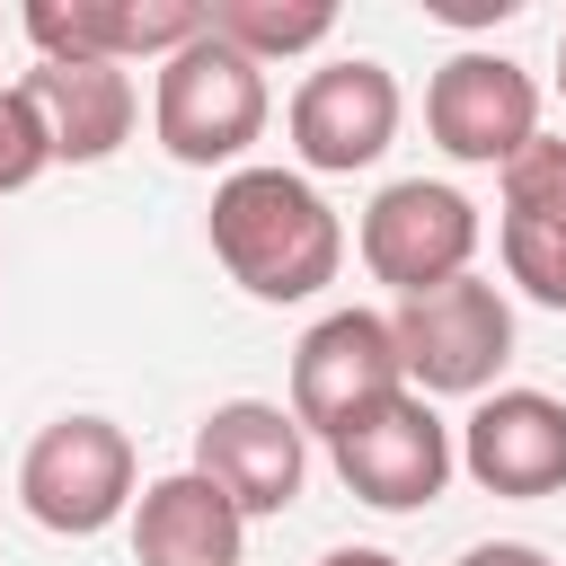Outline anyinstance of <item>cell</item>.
<instances>
[{
    "label": "cell",
    "instance_id": "9a60e30c",
    "mask_svg": "<svg viewBox=\"0 0 566 566\" xmlns=\"http://www.w3.org/2000/svg\"><path fill=\"white\" fill-rule=\"evenodd\" d=\"M239 557H248V513L203 469H168L133 495V566H239Z\"/></svg>",
    "mask_w": 566,
    "mask_h": 566
},
{
    "label": "cell",
    "instance_id": "52a82bcc",
    "mask_svg": "<svg viewBox=\"0 0 566 566\" xmlns=\"http://www.w3.org/2000/svg\"><path fill=\"white\" fill-rule=\"evenodd\" d=\"M354 248H363V265L398 301H416V292L469 274V256H478V203L460 186H442V177H398V186H380L363 203V239Z\"/></svg>",
    "mask_w": 566,
    "mask_h": 566
},
{
    "label": "cell",
    "instance_id": "2e32d148",
    "mask_svg": "<svg viewBox=\"0 0 566 566\" xmlns=\"http://www.w3.org/2000/svg\"><path fill=\"white\" fill-rule=\"evenodd\" d=\"M203 27L239 44L248 62H283V53H318L336 35V9L327 0H203Z\"/></svg>",
    "mask_w": 566,
    "mask_h": 566
},
{
    "label": "cell",
    "instance_id": "7a4b0ae2",
    "mask_svg": "<svg viewBox=\"0 0 566 566\" xmlns=\"http://www.w3.org/2000/svg\"><path fill=\"white\" fill-rule=\"evenodd\" d=\"M265 124H274L265 62H248V53L221 44L212 27L159 62L150 133H159V150H168L177 168H248V150L265 142Z\"/></svg>",
    "mask_w": 566,
    "mask_h": 566
},
{
    "label": "cell",
    "instance_id": "3957f363",
    "mask_svg": "<svg viewBox=\"0 0 566 566\" xmlns=\"http://www.w3.org/2000/svg\"><path fill=\"white\" fill-rule=\"evenodd\" d=\"M389 336H398V363H407L416 398H486L495 371L513 363V301L486 274H460V283H433V292L398 301Z\"/></svg>",
    "mask_w": 566,
    "mask_h": 566
},
{
    "label": "cell",
    "instance_id": "277c9868",
    "mask_svg": "<svg viewBox=\"0 0 566 566\" xmlns=\"http://www.w3.org/2000/svg\"><path fill=\"white\" fill-rule=\"evenodd\" d=\"M18 504L53 539H97L133 504V433L115 416H53L18 460Z\"/></svg>",
    "mask_w": 566,
    "mask_h": 566
},
{
    "label": "cell",
    "instance_id": "4fadbf2b",
    "mask_svg": "<svg viewBox=\"0 0 566 566\" xmlns=\"http://www.w3.org/2000/svg\"><path fill=\"white\" fill-rule=\"evenodd\" d=\"M495 177H504V212H495L504 274H513L531 301L566 310V142L539 133V142H531L513 168H495Z\"/></svg>",
    "mask_w": 566,
    "mask_h": 566
},
{
    "label": "cell",
    "instance_id": "44dd1931",
    "mask_svg": "<svg viewBox=\"0 0 566 566\" xmlns=\"http://www.w3.org/2000/svg\"><path fill=\"white\" fill-rule=\"evenodd\" d=\"M557 97H566V35H557Z\"/></svg>",
    "mask_w": 566,
    "mask_h": 566
},
{
    "label": "cell",
    "instance_id": "8992f818",
    "mask_svg": "<svg viewBox=\"0 0 566 566\" xmlns=\"http://www.w3.org/2000/svg\"><path fill=\"white\" fill-rule=\"evenodd\" d=\"M327 460H336V478H345L371 513H424V504L451 486V469H460V433L433 416V398L398 389V398H380L371 416H354V424L327 442Z\"/></svg>",
    "mask_w": 566,
    "mask_h": 566
},
{
    "label": "cell",
    "instance_id": "7c38bea8",
    "mask_svg": "<svg viewBox=\"0 0 566 566\" xmlns=\"http://www.w3.org/2000/svg\"><path fill=\"white\" fill-rule=\"evenodd\" d=\"M460 469L486 495H557L566 486V398L548 389H486L460 424Z\"/></svg>",
    "mask_w": 566,
    "mask_h": 566
},
{
    "label": "cell",
    "instance_id": "d6986e66",
    "mask_svg": "<svg viewBox=\"0 0 566 566\" xmlns=\"http://www.w3.org/2000/svg\"><path fill=\"white\" fill-rule=\"evenodd\" d=\"M460 566H557V557L531 539H478V548H460Z\"/></svg>",
    "mask_w": 566,
    "mask_h": 566
},
{
    "label": "cell",
    "instance_id": "ba28073f",
    "mask_svg": "<svg viewBox=\"0 0 566 566\" xmlns=\"http://www.w3.org/2000/svg\"><path fill=\"white\" fill-rule=\"evenodd\" d=\"M398 389H407V363H398V336L380 310H327L292 345V416L318 442H336L354 416H371Z\"/></svg>",
    "mask_w": 566,
    "mask_h": 566
},
{
    "label": "cell",
    "instance_id": "e0dca14e",
    "mask_svg": "<svg viewBox=\"0 0 566 566\" xmlns=\"http://www.w3.org/2000/svg\"><path fill=\"white\" fill-rule=\"evenodd\" d=\"M44 168H53L44 115H35V106H27V88L9 80V88H0V195H27Z\"/></svg>",
    "mask_w": 566,
    "mask_h": 566
},
{
    "label": "cell",
    "instance_id": "6da1fadb",
    "mask_svg": "<svg viewBox=\"0 0 566 566\" xmlns=\"http://www.w3.org/2000/svg\"><path fill=\"white\" fill-rule=\"evenodd\" d=\"M212 256L248 301H310L336 283L345 265V221L327 212V195L301 168H230L212 186Z\"/></svg>",
    "mask_w": 566,
    "mask_h": 566
},
{
    "label": "cell",
    "instance_id": "ac0fdd59",
    "mask_svg": "<svg viewBox=\"0 0 566 566\" xmlns=\"http://www.w3.org/2000/svg\"><path fill=\"white\" fill-rule=\"evenodd\" d=\"M522 0H424V18H442V27H504Z\"/></svg>",
    "mask_w": 566,
    "mask_h": 566
},
{
    "label": "cell",
    "instance_id": "5bb4252c",
    "mask_svg": "<svg viewBox=\"0 0 566 566\" xmlns=\"http://www.w3.org/2000/svg\"><path fill=\"white\" fill-rule=\"evenodd\" d=\"M18 88H27V106L44 115L53 159H71V168H97V159H115V150L133 142L142 97H133V71H115V62H44V53H35V71H27Z\"/></svg>",
    "mask_w": 566,
    "mask_h": 566
},
{
    "label": "cell",
    "instance_id": "9c48e42d",
    "mask_svg": "<svg viewBox=\"0 0 566 566\" xmlns=\"http://www.w3.org/2000/svg\"><path fill=\"white\" fill-rule=\"evenodd\" d=\"M292 150L310 177H354L398 142V80L371 53H336L292 88Z\"/></svg>",
    "mask_w": 566,
    "mask_h": 566
},
{
    "label": "cell",
    "instance_id": "ffe728a7",
    "mask_svg": "<svg viewBox=\"0 0 566 566\" xmlns=\"http://www.w3.org/2000/svg\"><path fill=\"white\" fill-rule=\"evenodd\" d=\"M318 566H398V557H389V548H327Z\"/></svg>",
    "mask_w": 566,
    "mask_h": 566
},
{
    "label": "cell",
    "instance_id": "5b68a950",
    "mask_svg": "<svg viewBox=\"0 0 566 566\" xmlns=\"http://www.w3.org/2000/svg\"><path fill=\"white\" fill-rule=\"evenodd\" d=\"M424 133L460 159V168H513L539 142V80L513 53L460 44L433 80H424Z\"/></svg>",
    "mask_w": 566,
    "mask_h": 566
},
{
    "label": "cell",
    "instance_id": "8fae6325",
    "mask_svg": "<svg viewBox=\"0 0 566 566\" xmlns=\"http://www.w3.org/2000/svg\"><path fill=\"white\" fill-rule=\"evenodd\" d=\"M44 62H168L203 35V0H27L18 18Z\"/></svg>",
    "mask_w": 566,
    "mask_h": 566
},
{
    "label": "cell",
    "instance_id": "30bf717a",
    "mask_svg": "<svg viewBox=\"0 0 566 566\" xmlns=\"http://www.w3.org/2000/svg\"><path fill=\"white\" fill-rule=\"evenodd\" d=\"M195 469L256 522V513H292L301 504V478H310V433L292 407L274 398H221L203 424H195Z\"/></svg>",
    "mask_w": 566,
    "mask_h": 566
}]
</instances>
